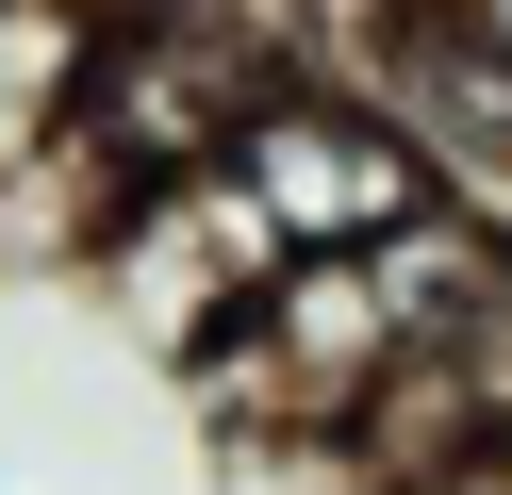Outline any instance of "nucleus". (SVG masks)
<instances>
[{
	"label": "nucleus",
	"instance_id": "nucleus-3",
	"mask_svg": "<svg viewBox=\"0 0 512 495\" xmlns=\"http://www.w3.org/2000/svg\"><path fill=\"white\" fill-rule=\"evenodd\" d=\"M347 83L413 132L446 198L512 248V0H364V50Z\"/></svg>",
	"mask_w": 512,
	"mask_h": 495
},
{
	"label": "nucleus",
	"instance_id": "nucleus-4",
	"mask_svg": "<svg viewBox=\"0 0 512 495\" xmlns=\"http://www.w3.org/2000/svg\"><path fill=\"white\" fill-rule=\"evenodd\" d=\"M83 281H100V297H116V314H133L166 363H199L215 330H232L248 297L281 281V231L248 215V198L215 182V165H199V182H149L133 215H116V248L83 264Z\"/></svg>",
	"mask_w": 512,
	"mask_h": 495
},
{
	"label": "nucleus",
	"instance_id": "nucleus-1",
	"mask_svg": "<svg viewBox=\"0 0 512 495\" xmlns=\"http://www.w3.org/2000/svg\"><path fill=\"white\" fill-rule=\"evenodd\" d=\"M281 66H298L281 0H100V50H83V116L67 132L149 198V182H199Z\"/></svg>",
	"mask_w": 512,
	"mask_h": 495
},
{
	"label": "nucleus",
	"instance_id": "nucleus-5",
	"mask_svg": "<svg viewBox=\"0 0 512 495\" xmlns=\"http://www.w3.org/2000/svg\"><path fill=\"white\" fill-rule=\"evenodd\" d=\"M83 50H100L83 0H0V182L83 116Z\"/></svg>",
	"mask_w": 512,
	"mask_h": 495
},
{
	"label": "nucleus",
	"instance_id": "nucleus-6",
	"mask_svg": "<svg viewBox=\"0 0 512 495\" xmlns=\"http://www.w3.org/2000/svg\"><path fill=\"white\" fill-rule=\"evenodd\" d=\"M215 462H232V495H413L380 462V429H347V413H248V429H215Z\"/></svg>",
	"mask_w": 512,
	"mask_h": 495
},
{
	"label": "nucleus",
	"instance_id": "nucleus-2",
	"mask_svg": "<svg viewBox=\"0 0 512 495\" xmlns=\"http://www.w3.org/2000/svg\"><path fill=\"white\" fill-rule=\"evenodd\" d=\"M215 182L281 231V264H364V248H397L413 215H446V182L413 165V132L380 116L347 66H314V50L248 99V132L215 149Z\"/></svg>",
	"mask_w": 512,
	"mask_h": 495
}]
</instances>
